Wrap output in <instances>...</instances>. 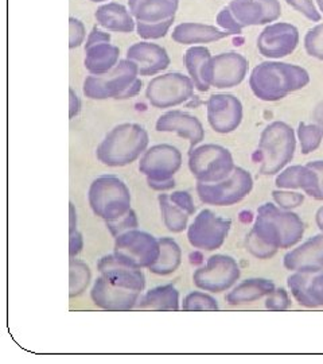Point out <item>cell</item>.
Here are the masks:
<instances>
[{"label": "cell", "instance_id": "28", "mask_svg": "<svg viewBox=\"0 0 323 364\" xmlns=\"http://www.w3.org/2000/svg\"><path fill=\"white\" fill-rule=\"evenodd\" d=\"M212 57L209 49L201 45L192 46L185 53V65L197 91L207 92L212 87L209 82Z\"/></svg>", "mask_w": 323, "mask_h": 364}, {"label": "cell", "instance_id": "27", "mask_svg": "<svg viewBox=\"0 0 323 364\" xmlns=\"http://www.w3.org/2000/svg\"><path fill=\"white\" fill-rule=\"evenodd\" d=\"M120 63V49L111 42L85 46V68L93 76L111 72Z\"/></svg>", "mask_w": 323, "mask_h": 364}, {"label": "cell", "instance_id": "13", "mask_svg": "<svg viewBox=\"0 0 323 364\" xmlns=\"http://www.w3.org/2000/svg\"><path fill=\"white\" fill-rule=\"evenodd\" d=\"M182 166V153L173 144H155L146 150L141 162L139 171L150 181L173 180Z\"/></svg>", "mask_w": 323, "mask_h": 364}, {"label": "cell", "instance_id": "50", "mask_svg": "<svg viewBox=\"0 0 323 364\" xmlns=\"http://www.w3.org/2000/svg\"><path fill=\"white\" fill-rule=\"evenodd\" d=\"M81 111V100L73 88L69 90V119L77 117Z\"/></svg>", "mask_w": 323, "mask_h": 364}, {"label": "cell", "instance_id": "30", "mask_svg": "<svg viewBox=\"0 0 323 364\" xmlns=\"http://www.w3.org/2000/svg\"><path fill=\"white\" fill-rule=\"evenodd\" d=\"M135 309L156 311V312H177L180 309V293L173 285L154 287L139 299Z\"/></svg>", "mask_w": 323, "mask_h": 364}, {"label": "cell", "instance_id": "48", "mask_svg": "<svg viewBox=\"0 0 323 364\" xmlns=\"http://www.w3.org/2000/svg\"><path fill=\"white\" fill-rule=\"evenodd\" d=\"M82 248H84L82 234H80L78 231L69 232V255H70V258H76L78 254L82 251Z\"/></svg>", "mask_w": 323, "mask_h": 364}, {"label": "cell", "instance_id": "25", "mask_svg": "<svg viewBox=\"0 0 323 364\" xmlns=\"http://www.w3.org/2000/svg\"><path fill=\"white\" fill-rule=\"evenodd\" d=\"M232 36L231 33L222 30L220 27L197 23V22H183L181 25L174 27L171 37L173 41L181 45H199V43H210L220 39Z\"/></svg>", "mask_w": 323, "mask_h": 364}, {"label": "cell", "instance_id": "53", "mask_svg": "<svg viewBox=\"0 0 323 364\" xmlns=\"http://www.w3.org/2000/svg\"><path fill=\"white\" fill-rule=\"evenodd\" d=\"M312 119L318 126H321L323 129V100L315 105V108L312 111Z\"/></svg>", "mask_w": 323, "mask_h": 364}, {"label": "cell", "instance_id": "35", "mask_svg": "<svg viewBox=\"0 0 323 364\" xmlns=\"http://www.w3.org/2000/svg\"><path fill=\"white\" fill-rule=\"evenodd\" d=\"M297 139L300 144L302 154L307 156L312 151H315L322 144L323 129L317 123H312V124L299 123Z\"/></svg>", "mask_w": 323, "mask_h": 364}, {"label": "cell", "instance_id": "29", "mask_svg": "<svg viewBox=\"0 0 323 364\" xmlns=\"http://www.w3.org/2000/svg\"><path fill=\"white\" fill-rule=\"evenodd\" d=\"M276 289L275 284L270 279L264 278H251L240 282L237 287L232 289L225 297V301L231 306H240L252 304L258 299L270 296L272 291Z\"/></svg>", "mask_w": 323, "mask_h": 364}, {"label": "cell", "instance_id": "42", "mask_svg": "<svg viewBox=\"0 0 323 364\" xmlns=\"http://www.w3.org/2000/svg\"><path fill=\"white\" fill-rule=\"evenodd\" d=\"M272 198L278 207L292 210L303 204L305 195L299 192H292L290 189H276L272 192Z\"/></svg>", "mask_w": 323, "mask_h": 364}, {"label": "cell", "instance_id": "49", "mask_svg": "<svg viewBox=\"0 0 323 364\" xmlns=\"http://www.w3.org/2000/svg\"><path fill=\"white\" fill-rule=\"evenodd\" d=\"M103 42H111V34H109V33H105V31L97 28V27H93L91 33L88 34L85 46H92V45L103 43Z\"/></svg>", "mask_w": 323, "mask_h": 364}, {"label": "cell", "instance_id": "44", "mask_svg": "<svg viewBox=\"0 0 323 364\" xmlns=\"http://www.w3.org/2000/svg\"><path fill=\"white\" fill-rule=\"evenodd\" d=\"M87 38L85 25L75 16L69 18V48H80Z\"/></svg>", "mask_w": 323, "mask_h": 364}, {"label": "cell", "instance_id": "19", "mask_svg": "<svg viewBox=\"0 0 323 364\" xmlns=\"http://www.w3.org/2000/svg\"><path fill=\"white\" fill-rule=\"evenodd\" d=\"M287 285L300 306L323 308V270L294 272L287 278Z\"/></svg>", "mask_w": 323, "mask_h": 364}, {"label": "cell", "instance_id": "33", "mask_svg": "<svg viewBox=\"0 0 323 364\" xmlns=\"http://www.w3.org/2000/svg\"><path fill=\"white\" fill-rule=\"evenodd\" d=\"M300 189L314 200L323 201V161H312L303 165Z\"/></svg>", "mask_w": 323, "mask_h": 364}, {"label": "cell", "instance_id": "17", "mask_svg": "<svg viewBox=\"0 0 323 364\" xmlns=\"http://www.w3.org/2000/svg\"><path fill=\"white\" fill-rule=\"evenodd\" d=\"M249 63L240 53H221L212 57L209 82L219 90H228L240 85L248 75Z\"/></svg>", "mask_w": 323, "mask_h": 364}, {"label": "cell", "instance_id": "45", "mask_svg": "<svg viewBox=\"0 0 323 364\" xmlns=\"http://www.w3.org/2000/svg\"><path fill=\"white\" fill-rule=\"evenodd\" d=\"M288 6L295 9L297 13L305 15L311 22H321L322 15L315 7L312 0H285Z\"/></svg>", "mask_w": 323, "mask_h": 364}, {"label": "cell", "instance_id": "43", "mask_svg": "<svg viewBox=\"0 0 323 364\" xmlns=\"http://www.w3.org/2000/svg\"><path fill=\"white\" fill-rule=\"evenodd\" d=\"M291 305H292L291 299L283 287L275 289L270 296H267V299H265V308L268 311H275V312L287 311L288 308H291Z\"/></svg>", "mask_w": 323, "mask_h": 364}, {"label": "cell", "instance_id": "54", "mask_svg": "<svg viewBox=\"0 0 323 364\" xmlns=\"http://www.w3.org/2000/svg\"><path fill=\"white\" fill-rule=\"evenodd\" d=\"M315 223H317L318 228L323 231V207L317 210V213H315Z\"/></svg>", "mask_w": 323, "mask_h": 364}, {"label": "cell", "instance_id": "31", "mask_svg": "<svg viewBox=\"0 0 323 364\" xmlns=\"http://www.w3.org/2000/svg\"><path fill=\"white\" fill-rule=\"evenodd\" d=\"M159 246V258L148 270L156 275H170L175 273L181 266L182 262V250L180 245L173 237H160Z\"/></svg>", "mask_w": 323, "mask_h": 364}, {"label": "cell", "instance_id": "4", "mask_svg": "<svg viewBox=\"0 0 323 364\" xmlns=\"http://www.w3.org/2000/svg\"><path fill=\"white\" fill-rule=\"evenodd\" d=\"M135 63L120 60L111 72L102 76H88L84 80L82 91L92 100H128L142 91V80Z\"/></svg>", "mask_w": 323, "mask_h": 364}, {"label": "cell", "instance_id": "10", "mask_svg": "<svg viewBox=\"0 0 323 364\" xmlns=\"http://www.w3.org/2000/svg\"><path fill=\"white\" fill-rule=\"evenodd\" d=\"M194 90L195 87L190 76H185L180 72H170L156 76L148 82L146 97L153 107L166 109L183 105L192 99Z\"/></svg>", "mask_w": 323, "mask_h": 364}, {"label": "cell", "instance_id": "5", "mask_svg": "<svg viewBox=\"0 0 323 364\" xmlns=\"http://www.w3.org/2000/svg\"><path fill=\"white\" fill-rule=\"evenodd\" d=\"M297 150L294 129L285 122H273L260 135L258 153L261 156L260 174L273 176L292 161Z\"/></svg>", "mask_w": 323, "mask_h": 364}, {"label": "cell", "instance_id": "47", "mask_svg": "<svg viewBox=\"0 0 323 364\" xmlns=\"http://www.w3.org/2000/svg\"><path fill=\"white\" fill-rule=\"evenodd\" d=\"M170 198L178 204L181 208L185 209L190 216H193L195 213V205H194L193 197L192 195H189L187 192H183V191H178V192H174L170 195Z\"/></svg>", "mask_w": 323, "mask_h": 364}, {"label": "cell", "instance_id": "2", "mask_svg": "<svg viewBox=\"0 0 323 364\" xmlns=\"http://www.w3.org/2000/svg\"><path fill=\"white\" fill-rule=\"evenodd\" d=\"M148 142V132L143 126L123 123L105 135L96 149V156L105 166H127L144 154Z\"/></svg>", "mask_w": 323, "mask_h": 364}, {"label": "cell", "instance_id": "24", "mask_svg": "<svg viewBox=\"0 0 323 364\" xmlns=\"http://www.w3.org/2000/svg\"><path fill=\"white\" fill-rule=\"evenodd\" d=\"M180 0H128L129 13L136 22L156 23L175 18Z\"/></svg>", "mask_w": 323, "mask_h": 364}, {"label": "cell", "instance_id": "40", "mask_svg": "<svg viewBox=\"0 0 323 364\" xmlns=\"http://www.w3.org/2000/svg\"><path fill=\"white\" fill-rule=\"evenodd\" d=\"M305 49L311 57L323 61V23L307 31L305 36Z\"/></svg>", "mask_w": 323, "mask_h": 364}, {"label": "cell", "instance_id": "52", "mask_svg": "<svg viewBox=\"0 0 323 364\" xmlns=\"http://www.w3.org/2000/svg\"><path fill=\"white\" fill-rule=\"evenodd\" d=\"M77 231V212L73 203L69 204V232Z\"/></svg>", "mask_w": 323, "mask_h": 364}, {"label": "cell", "instance_id": "21", "mask_svg": "<svg viewBox=\"0 0 323 364\" xmlns=\"http://www.w3.org/2000/svg\"><path fill=\"white\" fill-rule=\"evenodd\" d=\"M127 60L136 64L139 76H155L166 70L171 63L165 48L148 41L138 42L129 46Z\"/></svg>", "mask_w": 323, "mask_h": 364}, {"label": "cell", "instance_id": "6", "mask_svg": "<svg viewBox=\"0 0 323 364\" xmlns=\"http://www.w3.org/2000/svg\"><path fill=\"white\" fill-rule=\"evenodd\" d=\"M88 201L96 216L103 220H116L131 210L128 186L116 176H100L92 182Z\"/></svg>", "mask_w": 323, "mask_h": 364}, {"label": "cell", "instance_id": "18", "mask_svg": "<svg viewBox=\"0 0 323 364\" xmlns=\"http://www.w3.org/2000/svg\"><path fill=\"white\" fill-rule=\"evenodd\" d=\"M141 297V291L116 287L104 278L103 275L94 281L91 290V299L94 305L109 312L133 311Z\"/></svg>", "mask_w": 323, "mask_h": 364}, {"label": "cell", "instance_id": "23", "mask_svg": "<svg viewBox=\"0 0 323 364\" xmlns=\"http://www.w3.org/2000/svg\"><path fill=\"white\" fill-rule=\"evenodd\" d=\"M283 264L290 272L323 270V231L288 251L283 258Z\"/></svg>", "mask_w": 323, "mask_h": 364}, {"label": "cell", "instance_id": "37", "mask_svg": "<svg viewBox=\"0 0 323 364\" xmlns=\"http://www.w3.org/2000/svg\"><path fill=\"white\" fill-rule=\"evenodd\" d=\"M246 250L258 259H270L278 252V248L264 242L253 230L246 235Z\"/></svg>", "mask_w": 323, "mask_h": 364}, {"label": "cell", "instance_id": "7", "mask_svg": "<svg viewBox=\"0 0 323 364\" xmlns=\"http://www.w3.org/2000/svg\"><path fill=\"white\" fill-rule=\"evenodd\" d=\"M234 168L232 153L220 144H201L189 153V169L198 182L222 181L232 174Z\"/></svg>", "mask_w": 323, "mask_h": 364}, {"label": "cell", "instance_id": "1", "mask_svg": "<svg viewBox=\"0 0 323 364\" xmlns=\"http://www.w3.org/2000/svg\"><path fill=\"white\" fill-rule=\"evenodd\" d=\"M309 82L310 75L305 68L282 61H264L255 66L249 76L251 91L263 102L282 100Z\"/></svg>", "mask_w": 323, "mask_h": 364}, {"label": "cell", "instance_id": "11", "mask_svg": "<svg viewBox=\"0 0 323 364\" xmlns=\"http://www.w3.org/2000/svg\"><path fill=\"white\" fill-rule=\"evenodd\" d=\"M240 275V266L232 257L216 254L207 259V266L195 270L193 282L204 291L222 293L234 287Z\"/></svg>", "mask_w": 323, "mask_h": 364}, {"label": "cell", "instance_id": "12", "mask_svg": "<svg viewBox=\"0 0 323 364\" xmlns=\"http://www.w3.org/2000/svg\"><path fill=\"white\" fill-rule=\"evenodd\" d=\"M232 221L219 218L213 210L202 209L187 228V240L197 250L214 251L225 243Z\"/></svg>", "mask_w": 323, "mask_h": 364}, {"label": "cell", "instance_id": "20", "mask_svg": "<svg viewBox=\"0 0 323 364\" xmlns=\"http://www.w3.org/2000/svg\"><path fill=\"white\" fill-rule=\"evenodd\" d=\"M159 132H174L190 142V150L201 144L205 138V130L199 119L180 109H173L156 120Z\"/></svg>", "mask_w": 323, "mask_h": 364}, {"label": "cell", "instance_id": "8", "mask_svg": "<svg viewBox=\"0 0 323 364\" xmlns=\"http://www.w3.org/2000/svg\"><path fill=\"white\" fill-rule=\"evenodd\" d=\"M253 189V178L248 170L234 168L232 174L220 182L204 183L195 186L199 200L207 205L231 207L243 201Z\"/></svg>", "mask_w": 323, "mask_h": 364}, {"label": "cell", "instance_id": "26", "mask_svg": "<svg viewBox=\"0 0 323 364\" xmlns=\"http://www.w3.org/2000/svg\"><path fill=\"white\" fill-rule=\"evenodd\" d=\"M94 19L97 25L105 28L106 31L127 34L136 28L135 18L129 13L128 9L115 1L99 7L94 13Z\"/></svg>", "mask_w": 323, "mask_h": 364}, {"label": "cell", "instance_id": "56", "mask_svg": "<svg viewBox=\"0 0 323 364\" xmlns=\"http://www.w3.org/2000/svg\"><path fill=\"white\" fill-rule=\"evenodd\" d=\"M93 3H102V1H106V0H91Z\"/></svg>", "mask_w": 323, "mask_h": 364}, {"label": "cell", "instance_id": "3", "mask_svg": "<svg viewBox=\"0 0 323 364\" xmlns=\"http://www.w3.org/2000/svg\"><path fill=\"white\" fill-rule=\"evenodd\" d=\"M252 230L264 242L279 250L297 246L305 235V224L295 212L265 203L258 207Z\"/></svg>", "mask_w": 323, "mask_h": 364}, {"label": "cell", "instance_id": "32", "mask_svg": "<svg viewBox=\"0 0 323 364\" xmlns=\"http://www.w3.org/2000/svg\"><path fill=\"white\" fill-rule=\"evenodd\" d=\"M158 203H159L162 219H163V223L168 231L174 232V234L183 232L187 228L190 215L185 209L181 208L178 204H175L170 198V195H165V193L159 195Z\"/></svg>", "mask_w": 323, "mask_h": 364}, {"label": "cell", "instance_id": "55", "mask_svg": "<svg viewBox=\"0 0 323 364\" xmlns=\"http://www.w3.org/2000/svg\"><path fill=\"white\" fill-rule=\"evenodd\" d=\"M317 3H318V7H319V10H321L323 14V0H317Z\"/></svg>", "mask_w": 323, "mask_h": 364}, {"label": "cell", "instance_id": "22", "mask_svg": "<svg viewBox=\"0 0 323 364\" xmlns=\"http://www.w3.org/2000/svg\"><path fill=\"white\" fill-rule=\"evenodd\" d=\"M97 270L116 287H126L142 293L146 287V277L142 269H135L117 259L115 254H108L99 260Z\"/></svg>", "mask_w": 323, "mask_h": 364}, {"label": "cell", "instance_id": "38", "mask_svg": "<svg viewBox=\"0 0 323 364\" xmlns=\"http://www.w3.org/2000/svg\"><path fill=\"white\" fill-rule=\"evenodd\" d=\"M174 18L156 22V23H144V22H136V31L138 36L144 41H153V39H160L168 36L170 27L173 26Z\"/></svg>", "mask_w": 323, "mask_h": 364}, {"label": "cell", "instance_id": "39", "mask_svg": "<svg viewBox=\"0 0 323 364\" xmlns=\"http://www.w3.org/2000/svg\"><path fill=\"white\" fill-rule=\"evenodd\" d=\"M108 231L114 237H117L119 235L126 234L131 230H136L139 227V221L136 212L133 209L128 210L124 216L119 218L116 220L105 221Z\"/></svg>", "mask_w": 323, "mask_h": 364}, {"label": "cell", "instance_id": "15", "mask_svg": "<svg viewBox=\"0 0 323 364\" xmlns=\"http://www.w3.org/2000/svg\"><path fill=\"white\" fill-rule=\"evenodd\" d=\"M207 122L217 134H231L243 122V105L232 93L212 95L207 102Z\"/></svg>", "mask_w": 323, "mask_h": 364}, {"label": "cell", "instance_id": "16", "mask_svg": "<svg viewBox=\"0 0 323 364\" xmlns=\"http://www.w3.org/2000/svg\"><path fill=\"white\" fill-rule=\"evenodd\" d=\"M228 9L241 30L244 27L271 25L282 15L279 0H231Z\"/></svg>", "mask_w": 323, "mask_h": 364}, {"label": "cell", "instance_id": "36", "mask_svg": "<svg viewBox=\"0 0 323 364\" xmlns=\"http://www.w3.org/2000/svg\"><path fill=\"white\" fill-rule=\"evenodd\" d=\"M219 309V301L202 291L189 293L182 302V311L185 312H216Z\"/></svg>", "mask_w": 323, "mask_h": 364}, {"label": "cell", "instance_id": "14", "mask_svg": "<svg viewBox=\"0 0 323 364\" xmlns=\"http://www.w3.org/2000/svg\"><path fill=\"white\" fill-rule=\"evenodd\" d=\"M299 30L287 22H275L265 27L258 38L260 54L270 60H280L295 52L299 45Z\"/></svg>", "mask_w": 323, "mask_h": 364}, {"label": "cell", "instance_id": "51", "mask_svg": "<svg viewBox=\"0 0 323 364\" xmlns=\"http://www.w3.org/2000/svg\"><path fill=\"white\" fill-rule=\"evenodd\" d=\"M147 183H148V186L151 189L158 191V192H166V191H170V189H173L175 186L174 178L173 180H168V181H150V180H147Z\"/></svg>", "mask_w": 323, "mask_h": 364}, {"label": "cell", "instance_id": "41", "mask_svg": "<svg viewBox=\"0 0 323 364\" xmlns=\"http://www.w3.org/2000/svg\"><path fill=\"white\" fill-rule=\"evenodd\" d=\"M302 171H303L302 165H294L282 170L275 181L278 189H290V191L300 189Z\"/></svg>", "mask_w": 323, "mask_h": 364}, {"label": "cell", "instance_id": "9", "mask_svg": "<svg viewBox=\"0 0 323 364\" xmlns=\"http://www.w3.org/2000/svg\"><path fill=\"white\" fill-rule=\"evenodd\" d=\"M114 254L117 259L135 269H150L160 254L159 239L138 228L131 230L115 237Z\"/></svg>", "mask_w": 323, "mask_h": 364}, {"label": "cell", "instance_id": "34", "mask_svg": "<svg viewBox=\"0 0 323 364\" xmlns=\"http://www.w3.org/2000/svg\"><path fill=\"white\" fill-rule=\"evenodd\" d=\"M92 272L82 260L70 258L69 260V296L70 299L84 294L91 285Z\"/></svg>", "mask_w": 323, "mask_h": 364}, {"label": "cell", "instance_id": "46", "mask_svg": "<svg viewBox=\"0 0 323 364\" xmlns=\"http://www.w3.org/2000/svg\"><path fill=\"white\" fill-rule=\"evenodd\" d=\"M216 22H217L220 28L231 33V34H240L243 31L240 26L237 25V22L234 21V18H233V15L228 7H224L221 10L219 15H217V18H216Z\"/></svg>", "mask_w": 323, "mask_h": 364}]
</instances>
